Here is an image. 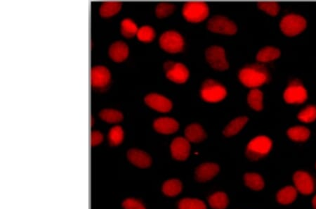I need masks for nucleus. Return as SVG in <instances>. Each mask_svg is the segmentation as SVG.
<instances>
[{"label": "nucleus", "mask_w": 316, "mask_h": 209, "mask_svg": "<svg viewBox=\"0 0 316 209\" xmlns=\"http://www.w3.org/2000/svg\"><path fill=\"white\" fill-rule=\"evenodd\" d=\"M307 24V21L303 16L289 14L284 17L280 22V29L287 36L293 37L304 31Z\"/></svg>", "instance_id": "39448f33"}, {"label": "nucleus", "mask_w": 316, "mask_h": 209, "mask_svg": "<svg viewBox=\"0 0 316 209\" xmlns=\"http://www.w3.org/2000/svg\"><path fill=\"white\" fill-rule=\"evenodd\" d=\"M138 28L136 23L129 19L125 18L121 23V33L125 37H132L138 33Z\"/></svg>", "instance_id": "c85d7f7f"}, {"label": "nucleus", "mask_w": 316, "mask_h": 209, "mask_svg": "<svg viewBox=\"0 0 316 209\" xmlns=\"http://www.w3.org/2000/svg\"><path fill=\"white\" fill-rule=\"evenodd\" d=\"M258 7L271 16H276L280 10L278 3L275 1H261L258 3Z\"/></svg>", "instance_id": "c9c22d12"}, {"label": "nucleus", "mask_w": 316, "mask_h": 209, "mask_svg": "<svg viewBox=\"0 0 316 209\" xmlns=\"http://www.w3.org/2000/svg\"><path fill=\"white\" fill-rule=\"evenodd\" d=\"M100 117L102 120L111 123H118L123 119L121 112L111 108H106L101 111Z\"/></svg>", "instance_id": "c756f323"}, {"label": "nucleus", "mask_w": 316, "mask_h": 209, "mask_svg": "<svg viewBox=\"0 0 316 209\" xmlns=\"http://www.w3.org/2000/svg\"><path fill=\"white\" fill-rule=\"evenodd\" d=\"M227 95L226 88L214 80H207L202 85L201 97L207 103H218Z\"/></svg>", "instance_id": "7ed1b4c3"}, {"label": "nucleus", "mask_w": 316, "mask_h": 209, "mask_svg": "<svg viewBox=\"0 0 316 209\" xmlns=\"http://www.w3.org/2000/svg\"><path fill=\"white\" fill-rule=\"evenodd\" d=\"M123 207L124 209H146L142 202L132 198L125 200Z\"/></svg>", "instance_id": "e433bc0d"}, {"label": "nucleus", "mask_w": 316, "mask_h": 209, "mask_svg": "<svg viewBox=\"0 0 316 209\" xmlns=\"http://www.w3.org/2000/svg\"><path fill=\"white\" fill-rule=\"evenodd\" d=\"M103 139H104V136L98 130H94L91 133V144L92 147L101 144Z\"/></svg>", "instance_id": "4c0bfd02"}, {"label": "nucleus", "mask_w": 316, "mask_h": 209, "mask_svg": "<svg viewBox=\"0 0 316 209\" xmlns=\"http://www.w3.org/2000/svg\"><path fill=\"white\" fill-rule=\"evenodd\" d=\"M182 184L179 180L172 179L167 181L162 186V192L169 197H175L182 192Z\"/></svg>", "instance_id": "393cba45"}, {"label": "nucleus", "mask_w": 316, "mask_h": 209, "mask_svg": "<svg viewBox=\"0 0 316 209\" xmlns=\"http://www.w3.org/2000/svg\"><path fill=\"white\" fill-rule=\"evenodd\" d=\"M297 196V189L292 186H287L278 192L277 200L281 205H289L295 201Z\"/></svg>", "instance_id": "412c9836"}, {"label": "nucleus", "mask_w": 316, "mask_h": 209, "mask_svg": "<svg viewBox=\"0 0 316 209\" xmlns=\"http://www.w3.org/2000/svg\"><path fill=\"white\" fill-rule=\"evenodd\" d=\"M207 28L214 33L224 35H234L238 30L237 25L235 24L234 22L221 16L212 17L208 21Z\"/></svg>", "instance_id": "0eeeda50"}, {"label": "nucleus", "mask_w": 316, "mask_h": 209, "mask_svg": "<svg viewBox=\"0 0 316 209\" xmlns=\"http://www.w3.org/2000/svg\"><path fill=\"white\" fill-rule=\"evenodd\" d=\"M248 118L246 116L238 117L233 120L224 129V134L226 137H231L238 134L248 123Z\"/></svg>", "instance_id": "aec40b11"}, {"label": "nucleus", "mask_w": 316, "mask_h": 209, "mask_svg": "<svg viewBox=\"0 0 316 209\" xmlns=\"http://www.w3.org/2000/svg\"><path fill=\"white\" fill-rule=\"evenodd\" d=\"M299 120L304 123H312L316 119V106H308L300 112Z\"/></svg>", "instance_id": "72a5a7b5"}, {"label": "nucleus", "mask_w": 316, "mask_h": 209, "mask_svg": "<svg viewBox=\"0 0 316 209\" xmlns=\"http://www.w3.org/2000/svg\"><path fill=\"white\" fill-rule=\"evenodd\" d=\"M206 59L214 69L225 71L229 69L224 49L219 46H212L206 51Z\"/></svg>", "instance_id": "1a4fd4ad"}, {"label": "nucleus", "mask_w": 316, "mask_h": 209, "mask_svg": "<svg viewBox=\"0 0 316 209\" xmlns=\"http://www.w3.org/2000/svg\"><path fill=\"white\" fill-rule=\"evenodd\" d=\"M124 139V131L121 126H114L108 133V140L112 146H118L122 143Z\"/></svg>", "instance_id": "7c9ffc66"}, {"label": "nucleus", "mask_w": 316, "mask_h": 209, "mask_svg": "<svg viewBox=\"0 0 316 209\" xmlns=\"http://www.w3.org/2000/svg\"><path fill=\"white\" fill-rule=\"evenodd\" d=\"M175 5L172 3L162 2L157 6L155 13L159 18H165L170 16L175 10Z\"/></svg>", "instance_id": "f704fd0d"}, {"label": "nucleus", "mask_w": 316, "mask_h": 209, "mask_svg": "<svg viewBox=\"0 0 316 209\" xmlns=\"http://www.w3.org/2000/svg\"><path fill=\"white\" fill-rule=\"evenodd\" d=\"M313 206H314V209H316V195L313 200Z\"/></svg>", "instance_id": "58836bf2"}, {"label": "nucleus", "mask_w": 316, "mask_h": 209, "mask_svg": "<svg viewBox=\"0 0 316 209\" xmlns=\"http://www.w3.org/2000/svg\"><path fill=\"white\" fill-rule=\"evenodd\" d=\"M209 6L202 1H189L184 4L183 14L187 21L198 23L208 16Z\"/></svg>", "instance_id": "20e7f679"}, {"label": "nucleus", "mask_w": 316, "mask_h": 209, "mask_svg": "<svg viewBox=\"0 0 316 209\" xmlns=\"http://www.w3.org/2000/svg\"><path fill=\"white\" fill-rule=\"evenodd\" d=\"M109 55L113 61L122 62L125 60L129 54V47L125 42L117 41L109 48Z\"/></svg>", "instance_id": "a211bd4d"}, {"label": "nucleus", "mask_w": 316, "mask_h": 209, "mask_svg": "<svg viewBox=\"0 0 316 209\" xmlns=\"http://www.w3.org/2000/svg\"><path fill=\"white\" fill-rule=\"evenodd\" d=\"M186 138L191 142H200L206 137V133L200 125L197 123L191 124L186 128Z\"/></svg>", "instance_id": "6ab92c4d"}, {"label": "nucleus", "mask_w": 316, "mask_h": 209, "mask_svg": "<svg viewBox=\"0 0 316 209\" xmlns=\"http://www.w3.org/2000/svg\"><path fill=\"white\" fill-rule=\"evenodd\" d=\"M145 103L153 109L160 112L170 111L172 108V103L169 99L158 94H150L145 98Z\"/></svg>", "instance_id": "4468645a"}, {"label": "nucleus", "mask_w": 316, "mask_h": 209, "mask_svg": "<svg viewBox=\"0 0 316 209\" xmlns=\"http://www.w3.org/2000/svg\"><path fill=\"white\" fill-rule=\"evenodd\" d=\"M308 98L307 90L298 81L292 82L284 93V99L287 104H300Z\"/></svg>", "instance_id": "6e6552de"}, {"label": "nucleus", "mask_w": 316, "mask_h": 209, "mask_svg": "<svg viewBox=\"0 0 316 209\" xmlns=\"http://www.w3.org/2000/svg\"><path fill=\"white\" fill-rule=\"evenodd\" d=\"M248 102L253 109L261 111L263 108V93L258 89L252 90L248 94Z\"/></svg>", "instance_id": "b1692460"}, {"label": "nucleus", "mask_w": 316, "mask_h": 209, "mask_svg": "<svg viewBox=\"0 0 316 209\" xmlns=\"http://www.w3.org/2000/svg\"><path fill=\"white\" fill-rule=\"evenodd\" d=\"M179 209H207L205 204L196 199L187 198L181 200L179 204Z\"/></svg>", "instance_id": "2f4dec72"}, {"label": "nucleus", "mask_w": 316, "mask_h": 209, "mask_svg": "<svg viewBox=\"0 0 316 209\" xmlns=\"http://www.w3.org/2000/svg\"><path fill=\"white\" fill-rule=\"evenodd\" d=\"M160 45L169 53H178L184 49V40L181 34L170 30L162 34L160 39Z\"/></svg>", "instance_id": "423d86ee"}, {"label": "nucleus", "mask_w": 316, "mask_h": 209, "mask_svg": "<svg viewBox=\"0 0 316 209\" xmlns=\"http://www.w3.org/2000/svg\"><path fill=\"white\" fill-rule=\"evenodd\" d=\"M310 130L303 126L291 127L287 130V135L290 139L297 142H304L310 137Z\"/></svg>", "instance_id": "5701e85b"}, {"label": "nucleus", "mask_w": 316, "mask_h": 209, "mask_svg": "<svg viewBox=\"0 0 316 209\" xmlns=\"http://www.w3.org/2000/svg\"><path fill=\"white\" fill-rule=\"evenodd\" d=\"M209 205L214 209H225L229 204L227 195L224 193H216L209 198Z\"/></svg>", "instance_id": "cd10ccee"}, {"label": "nucleus", "mask_w": 316, "mask_h": 209, "mask_svg": "<svg viewBox=\"0 0 316 209\" xmlns=\"http://www.w3.org/2000/svg\"><path fill=\"white\" fill-rule=\"evenodd\" d=\"M293 180L297 191L307 195L314 193V180L309 173L298 171L294 175Z\"/></svg>", "instance_id": "f8f14e48"}, {"label": "nucleus", "mask_w": 316, "mask_h": 209, "mask_svg": "<svg viewBox=\"0 0 316 209\" xmlns=\"http://www.w3.org/2000/svg\"><path fill=\"white\" fill-rule=\"evenodd\" d=\"M138 40L140 41L144 42H150L155 37V33L154 29L148 25H144L141 28H138V33L136 34Z\"/></svg>", "instance_id": "473e14b6"}, {"label": "nucleus", "mask_w": 316, "mask_h": 209, "mask_svg": "<svg viewBox=\"0 0 316 209\" xmlns=\"http://www.w3.org/2000/svg\"><path fill=\"white\" fill-rule=\"evenodd\" d=\"M111 81V73L107 68L103 66H96L91 71V83L93 87L103 88L107 86Z\"/></svg>", "instance_id": "ddd939ff"}, {"label": "nucleus", "mask_w": 316, "mask_h": 209, "mask_svg": "<svg viewBox=\"0 0 316 209\" xmlns=\"http://www.w3.org/2000/svg\"><path fill=\"white\" fill-rule=\"evenodd\" d=\"M247 186L254 190H262L264 187V181L262 177L256 173H247L244 177Z\"/></svg>", "instance_id": "a878e982"}, {"label": "nucleus", "mask_w": 316, "mask_h": 209, "mask_svg": "<svg viewBox=\"0 0 316 209\" xmlns=\"http://www.w3.org/2000/svg\"><path fill=\"white\" fill-rule=\"evenodd\" d=\"M127 157L130 162L141 168L149 167L151 165V158L146 152L138 149H133L127 153Z\"/></svg>", "instance_id": "f3484780"}, {"label": "nucleus", "mask_w": 316, "mask_h": 209, "mask_svg": "<svg viewBox=\"0 0 316 209\" xmlns=\"http://www.w3.org/2000/svg\"><path fill=\"white\" fill-rule=\"evenodd\" d=\"M271 148V139L266 136H258L248 144L246 154L251 160H258L266 156Z\"/></svg>", "instance_id": "f03ea898"}, {"label": "nucleus", "mask_w": 316, "mask_h": 209, "mask_svg": "<svg viewBox=\"0 0 316 209\" xmlns=\"http://www.w3.org/2000/svg\"><path fill=\"white\" fill-rule=\"evenodd\" d=\"M190 142L184 137H177L174 139L171 144V152L174 159L179 161H184L190 154Z\"/></svg>", "instance_id": "9b49d317"}, {"label": "nucleus", "mask_w": 316, "mask_h": 209, "mask_svg": "<svg viewBox=\"0 0 316 209\" xmlns=\"http://www.w3.org/2000/svg\"><path fill=\"white\" fill-rule=\"evenodd\" d=\"M121 6L122 4L119 1H105L101 6L100 14L104 17L112 16L121 10Z\"/></svg>", "instance_id": "bb28decb"}, {"label": "nucleus", "mask_w": 316, "mask_h": 209, "mask_svg": "<svg viewBox=\"0 0 316 209\" xmlns=\"http://www.w3.org/2000/svg\"><path fill=\"white\" fill-rule=\"evenodd\" d=\"M153 127L157 132L162 134L175 133L178 130V122L174 118L162 117L155 120Z\"/></svg>", "instance_id": "2eb2a0df"}, {"label": "nucleus", "mask_w": 316, "mask_h": 209, "mask_svg": "<svg viewBox=\"0 0 316 209\" xmlns=\"http://www.w3.org/2000/svg\"><path fill=\"white\" fill-rule=\"evenodd\" d=\"M239 78L244 86L256 89L258 87L268 82L270 76L268 71L263 66L253 65L242 69L239 73Z\"/></svg>", "instance_id": "f257e3e1"}, {"label": "nucleus", "mask_w": 316, "mask_h": 209, "mask_svg": "<svg viewBox=\"0 0 316 209\" xmlns=\"http://www.w3.org/2000/svg\"><path fill=\"white\" fill-rule=\"evenodd\" d=\"M280 56V51L273 47H266L261 49L256 55V59L259 62H269L278 59Z\"/></svg>", "instance_id": "4be33fe9"}, {"label": "nucleus", "mask_w": 316, "mask_h": 209, "mask_svg": "<svg viewBox=\"0 0 316 209\" xmlns=\"http://www.w3.org/2000/svg\"><path fill=\"white\" fill-rule=\"evenodd\" d=\"M166 76L170 81L177 83H184L189 77V71L187 66L182 63L167 62L164 65Z\"/></svg>", "instance_id": "9d476101"}, {"label": "nucleus", "mask_w": 316, "mask_h": 209, "mask_svg": "<svg viewBox=\"0 0 316 209\" xmlns=\"http://www.w3.org/2000/svg\"><path fill=\"white\" fill-rule=\"evenodd\" d=\"M219 171V166L212 163L200 165L196 170V179L200 182L210 181Z\"/></svg>", "instance_id": "dca6fc26"}]
</instances>
